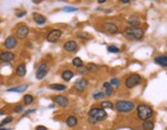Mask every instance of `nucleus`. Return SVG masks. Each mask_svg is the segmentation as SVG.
I'll list each match as a JSON object with an SVG mask.
<instances>
[{"label": "nucleus", "mask_w": 167, "mask_h": 130, "mask_svg": "<svg viewBox=\"0 0 167 130\" xmlns=\"http://www.w3.org/2000/svg\"><path fill=\"white\" fill-rule=\"evenodd\" d=\"M88 116L90 117V122L91 123H96L98 121H103L107 118V113L103 108H92L88 112Z\"/></svg>", "instance_id": "obj_1"}, {"label": "nucleus", "mask_w": 167, "mask_h": 130, "mask_svg": "<svg viewBox=\"0 0 167 130\" xmlns=\"http://www.w3.org/2000/svg\"><path fill=\"white\" fill-rule=\"evenodd\" d=\"M124 34L127 38H130V39H141L144 32H143V29L140 27H130V28L128 27L125 29Z\"/></svg>", "instance_id": "obj_2"}, {"label": "nucleus", "mask_w": 167, "mask_h": 130, "mask_svg": "<svg viewBox=\"0 0 167 130\" xmlns=\"http://www.w3.org/2000/svg\"><path fill=\"white\" fill-rule=\"evenodd\" d=\"M137 115L140 120L147 121V119L151 118L153 115V108L147 104H140L137 107Z\"/></svg>", "instance_id": "obj_3"}, {"label": "nucleus", "mask_w": 167, "mask_h": 130, "mask_svg": "<svg viewBox=\"0 0 167 130\" xmlns=\"http://www.w3.org/2000/svg\"><path fill=\"white\" fill-rule=\"evenodd\" d=\"M116 108L120 112H129L134 108V103L128 100H120L117 102Z\"/></svg>", "instance_id": "obj_4"}, {"label": "nucleus", "mask_w": 167, "mask_h": 130, "mask_svg": "<svg viewBox=\"0 0 167 130\" xmlns=\"http://www.w3.org/2000/svg\"><path fill=\"white\" fill-rule=\"evenodd\" d=\"M141 80H142V78H141V76H140L139 74L133 73V74L129 75V76L126 78L125 86H126L127 88L130 89V88H133V87H135V86L139 85V84L141 83Z\"/></svg>", "instance_id": "obj_5"}, {"label": "nucleus", "mask_w": 167, "mask_h": 130, "mask_svg": "<svg viewBox=\"0 0 167 130\" xmlns=\"http://www.w3.org/2000/svg\"><path fill=\"white\" fill-rule=\"evenodd\" d=\"M62 35V31L59 30V29H55V30H52L50 33L48 34L47 36V40L50 41V42H56L60 39Z\"/></svg>", "instance_id": "obj_6"}, {"label": "nucleus", "mask_w": 167, "mask_h": 130, "mask_svg": "<svg viewBox=\"0 0 167 130\" xmlns=\"http://www.w3.org/2000/svg\"><path fill=\"white\" fill-rule=\"evenodd\" d=\"M49 72V66H48V64H45V63H41L39 66H38V69L36 71V78L37 79H42L45 75L48 74Z\"/></svg>", "instance_id": "obj_7"}, {"label": "nucleus", "mask_w": 167, "mask_h": 130, "mask_svg": "<svg viewBox=\"0 0 167 130\" xmlns=\"http://www.w3.org/2000/svg\"><path fill=\"white\" fill-rule=\"evenodd\" d=\"M54 101H55L58 105L63 106V107L67 106L68 103H69V100L66 98L65 96H63V95H57V96H55V97H54Z\"/></svg>", "instance_id": "obj_8"}, {"label": "nucleus", "mask_w": 167, "mask_h": 130, "mask_svg": "<svg viewBox=\"0 0 167 130\" xmlns=\"http://www.w3.org/2000/svg\"><path fill=\"white\" fill-rule=\"evenodd\" d=\"M17 44H18V41L14 36H8L4 41V46L6 48H8V50H11V48L16 47Z\"/></svg>", "instance_id": "obj_9"}, {"label": "nucleus", "mask_w": 167, "mask_h": 130, "mask_svg": "<svg viewBox=\"0 0 167 130\" xmlns=\"http://www.w3.org/2000/svg\"><path fill=\"white\" fill-rule=\"evenodd\" d=\"M88 86V80L86 78H80L74 83V88L78 91H84Z\"/></svg>", "instance_id": "obj_10"}, {"label": "nucleus", "mask_w": 167, "mask_h": 130, "mask_svg": "<svg viewBox=\"0 0 167 130\" xmlns=\"http://www.w3.org/2000/svg\"><path fill=\"white\" fill-rule=\"evenodd\" d=\"M103 28H104L105 31H107L108 33H110V34H116V33H118V31H119V28L115 24H113V23H104L103 24Z\"/></svg>", "instance_id": "obj_11"}, {"label": "nucleus", "mask_w": 167, "mask_h": 130, "mask_svg": "<svg viewBox=\"0 0 167 130\" xmlns=\"http://www.w3.org/2000/svg\"><path fill=\"white\" fill-rule=\"evenodd\" d=\"M28 33H29V29H28V27L25 26V25L20 26V27L18 28V30H17V36H18L19 38H25V37L28 35Z\"/></svg>", "instance_id": "obj_12"}, {"label": "nucleus", "mask_w": 167, "mask_h": 130, "mask_svg": "<svg viewBox=\"0 0 167 130\" xmlns=\"http://www.w3.org/2000/svg\"><path fill=\"white\" fill-rule=\"evenodd\" d=\"M14 59V55L10 52H2L0 53V60L3 62H9Z\"/></svg>", "instance_id": "obj_13"}, {"label": "nucleus", "mask_w": 167, "mask_h": 130, "mask_svg": "<svg viewBox=\"0 0 167 130\" xmlns=\"http://www.w3.org/2000/svg\"><path fill=\"white\" fill-rule=\"evenodd\" d=\"M77 47H78V44L77 42H75L74 40H68L64 43V50L68 51V52H73L77 50Z\"/></svg>", "instance_id": "obj_14"}, {"label": "nucleus", "mask_w": 167, "mask_h": 130, "mask_svg": "<svg viewBox=\"0 0 167 130\" xmlns=\"http://www.w3.org/2000/svg\"><path fill=\"white\" fill-rule=\"evenodd\" d=\"M128 23L129 25H131V27H139L140 20L137 15H130L128 18Z\"/></svg>", "instance_id": "obj_15"}, {"label": "nucleus", "mask_w": 167, "mask_h": 130, "mask_svg": "<svg viewBox=\"0 0 167 130\" xmlns=\"http://www.w3.org/2000/svg\"><path fill=\"white\" fill-rule=\"evenodd\" d=\"M33 20L35 21V23H37L38 25H42L45 23V21H47V19H45L42 14L38 13V12H34L33 13Z\"/></svg>", "instance_id": "obj_16"}, {"label": "nucleus", "mask_w": 167, "mask_h": 130, "mask_svg": "<svg viewBox=\"0 0 167 130\" xmlns=\"http://www.w3.org/2000/svg\"><path fill=\"white\" fill-rule=\"evenodd\" d=\"M155 61H156L157 64L161 65V66H163V67H166V66H167V57H166V55L158 56V57L155 59Z\"/></svg>", "instance_id": "obj_17"}, {"label": "nucleus", "mask_w": 167, "mask_h": 130, "mask_svg": "<svg viewBox=\"0 0 167 130\" xmlns=\"http://www.w3.org/2000/svg\"><path fill=\"white\" fill-rule=\"evenodd\" d=\"M27 89H28V85H21V86L14 87V88H10V89H8L7 91H8V92H18V93H22V92H25Z\"/></svg>", "instance_id": "obj_18"}, {"label": "nucleus", "mask_w": 167, "mask_h": 130, "mask_svg": "<svg viewBox=\"0 0 167 130\" xmlns=\"http://www.w3.org/2000/svg\"><path fill=\"white\" fill-rule=\"evenodd\" d=\"M66 124H67V126H69V127L77 126V124H78V118L74 117V116H69V117L66 119Z\"/></svg>", "instance_id": "obj_19"}, {"label": "nucleus", "mask_w": 167, "mask_h": 130, "mask_svg": "<svg viewBox=\"0 0 167 130\" xmlns=\"http://www.w3.org/2000/svg\"><path fill=\"white\" fill-rule=\"evenodd\" d=\"M103 87H104V89H105V95L106 96H110L112 94H113V92H114V88H113V86L108 83V82H105L104 84H103Z\"/></svg>", "instance_id": "obj_20"}, {"label": "nucleus", "mask_w": 167, "mask_h": 130, "mask_svg": "<svg viewBox=\"0 0 167 130\" xmlns=\"http://www.w3.org/2000/svg\"><path fill=\"white\" fill-rule=\"evenodd\" d=\"M16 72L19 76H24L26 74V66H25V64H20L19 66L17 67L16 69Z\"/></svg>", "instance_id": "obj_21"}, {"label": "nucleus", "mask_w": 167, "mask_h": 130, "mask_svg": "<svg viewBox=\"0 0 167 130\" xmlns=\"http://www.w3.org/2000/svg\"><path fill=\"white\" fill-rule=\"evenodd\" d=\"M49 88L52 89V90H57V91H64V90H66V86L61 85V84H53V85H50Z\"/></svg>", "instance_id": "obj_22"}, {"label": "nucleus", "mask_w": 167, "mask_h": 130, "mask_svg": "<svg viewBox=\"0 0 167 130\" xmlns=\"http://www.w3.org/2000/svg\"><path fill=\"white\" fill-rule=\"evenodd\" d=\"M72 76H73V72H72L71 70H65V71L62 73V78H63L64 80H66V82L70 80Z\"/></svg>", "instance_id": "obj_23"}, {"label": "nucleus", "mask_w": 167, "mask_h": 130, "mask_svg": "<svg viewBox=\"0 0 167 130\" xmlns=\"http://www.w3.org/2000/svg\"><path fill=\"white\" fill-rule=\"evenodd\" d=\"M86 69L88 70V72H96V71H98V66L96 64L89 63L86 66Z\"/></svg>", "instance_id": "obj_24"}, {"label": "nucleus", "mask_w": 167, "mask_h": 130, "mask_svg": "<svg viewBox=\"0 0 167 130\" xmlns=\"http://www.w3.org/2000/svg\"><path fill=\"white\" fill-rule=\"evenodd\" d=\"M143 130H153L154 129V123L151 121H144L142 124Z\"/></svg>", "instance_id": "obj_25"}, {"label": "nucleus", "mask_w": 167, "mask_h": 130, "mask_svg": "<svg viewBox=\"0 0 167 130\" xmlns=\"http://www.w3.org/2000/svg\"><path fill=\"white\" fill-rule=\"evenodd\" d=\"M33 99H34V98H33L32 95L27 94V95L24 96V102H25L26 105H29L30 103H32V102H33Z\"/></svg>", "instance_id": "obj_26"}, {"label": "nucleus", "mask_w": 167, "mask_h": 130, "mask_svg": "<svg viewBox=\"0 0 167 130\" xmlns=\"http://www.w3.org/2000/svg\"><path fill=\"white\" fill-rule=\"evenodd\" d=\"M72 64L74 65V66H77V67L80 68L81 66H83V61H82V59L80 57H75L73 59V61H72Z\"/></svg>", "instance_id": "obj_27"}, {"label": "nucleus", "mask_w": 167, "mask_h": 130, "mask_svg": "<svg viewBox=\"0 0 167 130\" xmlns=\"http://www.w3.org/2000/svg\"><path fill=\"white\" fill-rule=\"evenodd\" d=\"M101 106H102L103 109H105V108H113L114 107V105H113V103L110 101H103V102H101Z\"/></svg>", "instance_id": "obj_28"}, {"label": "nucleus", "mask_w": 167, "mask_h": 130, "mask_svg": "<svg viewBox=\"0 0 167 130\" xmlns=\"http://www.w3.org/2000/svg\"><path fill=\"white\" fill-rule=\"evenodd\" d=\"M107 51H108L109 53H119V52H120V48L117 47L116 45H109V46L107 47Z\"/></svg>", "instance_id": "obj_29"}, {"label": "nucleus", "mask_w": 167, "mask_h": 130, "mask_svg": "<svg viewBox=\"0 0 167 130\" xmlns=\"http://www.w3.org/2000/svg\"><path fill=\"white\" fill-rule=\"evenodd\" d=\"M11 121H12V118H11V117H7V118H5L1 123H0V127H2V126H4V125L10 123Z\"/></svg>", "instance_id": "obj_30"}, {"label": "nucleus", "mask_w": 167, "mask_h": 130, "mask_svg": "<svg viewBox=\"0 0 167 130\" xmlns=\"http://www.w3.org/2000/svg\"><path fill=\"white\" fill-rule=\"evenodd\" d=\"M63 10L67 11V12H72V11H77L78 8L77 7H72V6H65V7H63Z\"/></svg>", "instance_id": "obj_31"}, {"label": "nucleus", "mask_w": 167, "mask_h": 130, "mask_svg": "<svg viewBox=\"0 0 167 130\" xmlns=\"http://www.w3.org/2000/svg\"><path fill=\"white\" fill-rule=\"evenodd\" d=\"M104 96H105L104 92H99V93H97V94H94V95H93V97H94L95 99H101V98H103Z\"/></svg>", "instance_id": "obj_32"}, {"label": "nucleus", "mask_w": 167, "mask_h": 130, "mask_svg": "<svg viewBox=\"0 0 167 130\" xmlns=\"http://www.w3.org/2000/svg\"><path fill=\"white\" fill-rule=\"evenodd\" d=\"M79 37H80V38L88 39V38H91V35H90L89 33H86V32H83V33H80V34H79Z\"/></svg>", "instance_id": "obj_33"}, {"label": "nucleus", "mask_w": 167, "mask_h": 130, "mask_svg": "<svg viewBox=\"0 0 167 130\" xmlns=\"http://www.w3.org/2000/svg\"><path fill=\"white\" fill-rule=\"evenodd\" d=\"M109 84H110L112 86H119V85H120V80H119L118 78H116V77H115V78H113V79H112V82H110Z\"/></svg>", "instance_id": "obj_34"}, {"label": "nucleus", "mask_w": 167, "mask_h": 130, "mask_svg": "<svg viewBox=\"0 0 167 130\" xmlns=\"http://www.w3.org/2000/svg\"><path fill=\"white\" fill-rule=\"evenodd\" d=\"M23 106L22 105H17L16 107H14V112H21V111H23Z\"/></svg>", "instance_id": "obj_35"}, {"label": "nucleus", "mask_w": 167, "mask_h": 130, "mask_svg": "<svg viewBox=\"0 0 167 130\" xmlns=\"http://www.w3.org/2000/svg\"><path fill=\"white\" fill-rule=\"evenodd\" d=\"M36 130H48V129H47V127H44L42 125H39V126H37Z\"/></svg>", "instance_id": "obj_36"}, {"label": "nucleus", "mask_w": 167, "mask_h": 130, "mask_svg": "<svg viewBox=\"0 0 167 130\" xmlns=\"http://www.w3.org/2000/svg\"><path fill=\"white\" fill-rule=\"evenodd\" d=\"M80 71H81V73H87V72H88V70L86 69V67H83V66H81Z\"/></svg>", "instance_id": "obj_37"}, {"label": "nucleus", "mask_w": 167, "mask_h": 130, "mask_svg": "<svg viewBox=\"0 0 167 130\" xmlns=\"http://www.w3.org/2000/svg\"><path fill=\"white\" fill-rule=\"evenodd\" d=\"M26 14V11H23V12H20V13H17V17H19V18H21V17H23V15H25Z\"/></svg>", "instance_id": "obj_38"}, {"label": "nucleus", "mask_w": 167, "mask_h": 130, "mask_svg": "<svg viewBox=\"0 0 167 130\" xmlns=\"http://www.w3.org/2000/svg\"><path fill=\"white\" fill-rule=\"evenodd\" d=\"M121 3H124V4H127V3H130V1H128V0H122V1H121Z\"/></svg>", "instance_id": "obj_39"}, {"label": "nucleus", "mask_w": 167, "mask_h": 130, "mask_svg": "<svg viewBox=\"0 0 167 130\" xmlns=\"http://www.w3.org/2000/svg\"><path fill=\"white\" fill-rule=\"evenodd\" d=\"M98 3H100V4H102V3H105V0H99V1H98Z\"/></svg>", "instance_id": "obj_40"}, {"label": "nucleus", "mask_w": 167, "mask_h": 130, "mask_svg": "<svg viewBox=\"0 0 167 130\" xmlns=\"http://www.w3.org/2000/svg\"><path fill=\"white\" fill-rule=\"evenodd\" d=\"M33 2H34L35 4H38V3H40L41 1H40V0H39V1H35V0H34V1H33Z\"/></svg>", "instance_id": "obj_41"}, {"label": "nucleus", "mask_w": 167, "mask_h": 130, "mask_svg": "<svg viewBox=\"0 0 167 130\" xmlns=\"http://www.w3.org/2000/svg\"><path fill=\"white\" fill-rule=\"evenodd\" d=\"M0 130H10V129H5V128H0Z\"/></svg>", "instance_id": "obj_42"}, {"label": "nucleus", "mask_w": 167, "mask_h": 130, "mask_svg": "<svg viewBox=\"0 0 167 130\" xmlns=\"http://www.w3.org/2000/svg\"><path fill=\"white\" fill-rule=\"evenodd\" d=\"M0 115H3V111H0Z\"/></svg>", "instance_id": "obj_43"}]
</instances>
